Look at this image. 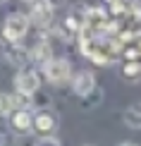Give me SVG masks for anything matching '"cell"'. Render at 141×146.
Wrapping results in <instances>:
<instances>
[{
    "label": "cell",
    "instance_id": "cell-1",
    "mask_svg": "<svg viewBox=\"0 0 141 146\" xmlns=\"http://www.w3.org/2000/svg\"><path fill=\"white\" fill-rule=\"evenodd\" d=\"M29 27H31L29 15H24V12H12V15H7V19L3 24V34H5V38H7L10 43H19L24 36H26Z\"/></svg>",
    "mask_w": 141,
    "mask_h": 146
},
{
    "label": "cell",
    "instance_id": "cell-2",
    "mask_svg": "<svg viewBox=\"0 0 141 146\" xmlns=\"http://www.w3.org/2000/svg\"><path fill=\"white\" fill-rule=\"evenodd\" d=\"M43 74L50 84L55 86H62L72 79V65L67 62L65 58H50L48 62L43 65Z\"/></svg>",
    "mask_w": 141,
    "mask_h": 146
},
{
    "label": "cell",
    "instance_id": "cell-3",
    "mask_svg": "<svg viewBox=\"0 0 141 146\" xmlns=\"http://www.w3.org/2000/svg\"><path fill=\"white\" fill-rule=\"evenodd\" d=\"M15 89L19 96H26V98H31L36 91L41 89V77L36 70H19L15 74Z\"/></svg>",
    "mask_w": 141,
    "mask_h": 146
},
{
    "label": "cell",
    "instance_id": "cell-4",
    "mask_svg": "<svg viewBox=\"0 0 141 146\" xmlns=\"http://www.w3.org/2000/svg\"><path fill=\"white\" fill-rule=\"evenodd\" d=\"M55 17V7L48 0H31V12H29V19H31L36 27H48Z\"/></svg>",
    "mask_w": 141,
    "mask_h": 146
},
{
    "label": "cell",
    "instance_id": "cell-5",
    "mask_svg": "<svg viewBox=\"0 0 141 146\" xmlns=\"http://www.w3.org/2000/svg\"><path fill=\"white\" fill-rule=\"evenodd\" d=\"M70 82H72V91H74L77 96H81V98H84V96H89V94H93V89H96V74H93V72H89V70L77 72Z\"/></svg>",
    "mask_w": 141,
    "mask_h": 146
},
{
    "label": "cell",
    "instance_id": "cell-6",
    "mask_svg": "<svg viewBox=\"0 0 141 146\" xmlns=\"http://www.w3.org/2000/svg\"><path fill=\"white\" fill-rule=\"evenodd\" d=\"M12 127H15V132H19V134L31 132L34 129V113L26 110V108H17V110H12Z\"/></svg>",
    "mask_w": 141,
    "mask_h": 146
},
{
    "label": "cell",
    "instance_id": "cell-7",
    "mask_svg": "<svg viewBox=\"0 0 141 146\" xmlns=\"http://www.w3.org/2000/svg\"><path fill=\"white\" fill-rule=\"evenodd\" d=\"M55 127H58V120H55L53 113L43 110V113L34 115V129H36V132H41V134H53Z\"/></svg>",
    "mask_w": 141,
    "mask_h": 146
},
{
    "label": "cell",
    "instance_id": "cell-8",
    "mask_svg": "<svg viewBox=\"0 0 141 146\" xmlns=\"http://www.w3.org/2000/svg\"><path fill=\"white\" fill-rule=\"evenodd\" d=\"M124 125L132 127V129H141V103H134L124 110Z\"/></svg>",
    "mask_w": 141,
    "mask_h": 146
},
{
    "label": "cell",
    "instance_id": "cell-9",
    "mask_svg": "<svg viewBox=\"0 0 141 146\" xmlns=\"http://www.w3.org/2000/svg\"><path fill=\"white\" fill-rule=\"evenodd\" d=\"M29 58H31V60H36L38 65H46L48 60L53 58L50 46H48V43H38V46H34V48H31V53H29Z\"/></svg>",
    "mask_w": 141,
    "mask_h": 146
},
{
    "label": "cell",
    "instance_id": "cell-10",
    "mask_svg": "<svg viewBox=\"0 0 141 146\" xmlns=\"http://www.w3.org/2000/svg\"><path fill=\"white\" fill-rule=\"evenodd\" d=\"M22 98H26V96H22ZM22 98H17V96H7V94H0V117L7 115V113H12V110H17Z\"/></svg>",
    "mask_w": 141,
    "mask_h": 146
},
{
    "label": "cell",
    "instance_id": "cell-11",
    "mask_svg": "<svg viewBox=\"0 0 141 146\" xmlns=\"http://www.w3.org/2000/svg\"><path fill=\"white\" fill-rule=\"evenodd\" d=\"M34 146H60V141H58L55 137H50V134H43V137L38 139V141L34 144Z\"/></svg>",
    "mask_w": 141,
    "mask_h": 146
},
{
    "label": "cell",
    "instance_id": "cell-12",
    "mask_svg": "<svg viewBox=\"0 0 141 146\" xmlns=\"http://www.w3.org/2000/svg\"><path fill=\"white\" fill-rule=\"evenodd\" d=\"M48 3H50V5H53V7H60V5H62V3H65V0H48Z\"/></svg>",
    "mask_w": 141,
    "mask_h": 146
},
{
    "label": "cell",
    "instance_id": "cell-13",
    "mask_svg": "<svg viewBox=\"0 0 141 146\" xmlns=\"http://www.w3.org/2000/svg\"><path fill=\"white\" fill-rule=\"evenodd\" d=\"M117 146H136V144H134V141H120Z\"/></svg>",
    "mask_w": 141,
    "mask_h": 146
},
{
    "label": "cell",
    "instance_id": "cell-14",
    "mask_svg": "<svg viewBox=\"0 0 141 146\" xmlns=\"http://www.w3.org/2000/svg\"><path fill=\"white\" fill-rule=\"evenodd\" d=\"M29 3H31V0H29Z\"/></svg>",
    "mask_w": 141,
    "mask_h": 146
}]
</instances>
